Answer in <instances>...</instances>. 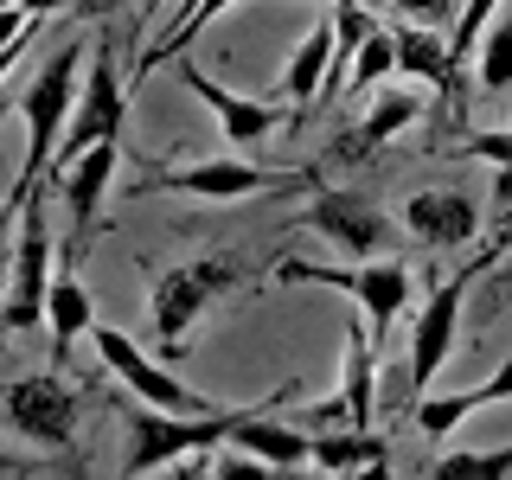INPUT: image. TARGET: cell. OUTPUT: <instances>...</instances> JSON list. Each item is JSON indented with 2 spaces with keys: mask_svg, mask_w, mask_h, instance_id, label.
Masks as SVG:
<instances>
[{
  "mask_svg": "<svg viewBox=\"0 0 512 480\" xmlns=\"http://www.w3.org/2000/svg\"><path fill=\"white\" fill-rule=\"evenodd\" d=\"M141 276H148V333H154V352L160 359H186L192 346V333L205 327V314L218 308V301H231L237 288H244L256 276V263L244 250H205V256H192V263H173V269H154L141 263Z\"/></svg>",
  "mask_w": 512,
  "mask_h": 480,
  "instance_id": "6da1fadb",
  "label": "cell"
},
{
  "mask_svg": "<svg viewBox=\"0 0 512 480\" xmlns=\"http://www.w3.org/2000/svg\"><path fill=\"white\" fill-rule=\"evenodd\" d=\"M301 391V378H282L269 397L256 404H218V410H199V416H180V410H122L128 416V455H122V474H154V468H186V474H212V448H224L237 429L250 423L263 404Z\"/></svg>",
  "mask_w": 512,
  "mask_h": 480,
  "instance_id": "7a4b0ae2",
  "label": "cell"
},
{
  "mask_svg": "<svg viewBox=\"0 0 512 480\" xmlns=\"http://www.w3.org/2000/svg\"><path fill=\"white\" fill-rule=\"evenodd\" d=\"M141 192H180V199H205V205H231L250 192H308L320 180V167H250L237 154H180V160H154L141 154Z\"/></svg>",
  "mask_w": 512,
  "mask_h": 480,
  "instance_id": "3957f363",
  "label": "cell"
},
{
  "mask_svg": "<svg viewBox=\"0 0 512 480\" xmlns=\"http://www.w3.org/2000/svg\"><path fill=\"white\" fill-rule=\"evenodd\" d=\"M84 64H90V45H84V39H71V45H58V52L45 58V71L32 77L20 96H13V109L26 116V173H20V186H13L7 212L26 199L32 186H39L45 160H52V141H64V128H71L77 96H84Z\"/></svg>",
  "mask_w": 512,
  "mask_h": 480,
  "instance_id": "277c9868",
  "label": "cell"
},
{
  "mask_svg": "<svg viewBox=\"0 0 512 480\" xmlns=\"http://www.w3.org/2000/svg\"><path fill=\"white\" fill-rule=\"evenodd\" d=\"M13 224V256H7V308H0V333L45 327V301H52V212H45V186H32L7 212Z\"/></svg>",
  "mask_w": 512,
  "mask_h": 480,
  "instance_id": "5b68a950",
  "label": "cell"
},
{
  "mask_svg": "<svg viewBox=\"0 0 512 480\" xmlns=\"http://www.w3.org/2000/svg\"><path fill=\"white\" fill-rule=\"evenodd\" d=\"M77 416H84V391L58 372H26L7 384L0 397V423H7L13 442H32L45 455H71L77 448Z\"/></svg>",
  "mask_w": 512,
  "mask_h": 480,
  "instance_id": "8992f818",
  "label": "cell"
},
{
  "mask_svg": "<svg viewBox=\"0 0 512 480\" xmlns=\"http://www.w3.org/2000/svg\"><path fill=\"white\" fill-rule=\"evenodd\" d=\"M295 231L327 237V244L340 250V256H352V263H365V256H384V250L404 244V231H397L391 212H384L365 186H320V180L308 192V205H301Z\"/></svg>",
  "mask_w": 512,
  "mask_h": 480,
  "instance_id": "52a82bcc",
  "label": "cell"
},
{
  "mask_svg": "<svg viewBox=\"0 0 512 480\" xmlns=\"http://www.w3.org/2000/svg\"><path fill=\"white\" fill-rule=\"evenodd\" d=\"M276 282H308V288H340L365 308L372 320V340L397 327V314L410 308V263H301V256H282L276 263Z\"/></svg>",
  "mask_w": 512,
  "mask_h": 480,
  "instance_id": "ba28073f",
  "label": "cell"
},
{
  "mask_svg": "<svg viewBox=\"0 0 512 480\" xmlns=\"http://www.w3.org/2000/svg\"><path fill=\"white\" fill-rule=\"evenodd\" d=\"M122 122H128V77L116 64V39H96L90 45V64H84V96H77V116L64 128L58 154H52V180L71 167L77 154H90L96 141H122Z\"/></svg>",
  "mask_w": 512,
  "mask_h": 480,
  "instance_id": "9c48e42d",
  "label": "cell"
},
{
  "mask_svg": "<svg viewBox=\"0 0 512 480\" xmlns=\"http://www.w3.org/2000/svg\"><path fill=\"white\" fill-rule=\"evenodd\" d=\"M480 269H493V256L474 244V256L461 269H448V276L429 288V301L416 308L410 320V404L423 391H436V372H442V359L455 352L461 340V301H468V282L480 276Z\"/></svg>",
  "mask_w": 512,
  "mask_h": 480,
  "instance_id": "30bf717a",
  "label": "cell"
},
{
  "mask_svg": "<svg viewBox=\"0 0 512 480\" xmlns=\"http://www.w3.org/2000/svg\"><path fill=\"white\" fill-rule=\"evenodd\" d=\"M90 340H96V359H103L109 372H116V378L128 384V391L141 397V404H154V410H180V416L218 410L205 391H192V384H180V378H173V372H167V359L141 352V346L128 340L122 327H103V320H96V327H90Z\"/></svg>",
  "mask_w": 512,
  "mask_h": 480,
  "instance_id": "8fae6325",
  "label": "cell"
},
{
  "mask_svg": "<svg viewBox=\"0 0 512 480\" xmlns=\"http://www.w3.org/2000/svg\"><path fill=\"white\" fill-rule=\"evenodd\" d=\"M180 84L218 116V135L231 141V148H256L263 135H282V128H295V109H276V103H263V96H237L231 84H218L205 64H180Z\"/></svg>",
  "mask_w": 512,
  "mask_h": 480,
  "instance_id": "7c38bea8",
  "label": "cell"
},
{
  "mask_svg": "<svg viewBox=\"0 0 512 480\" xmlns=\"http://www.w3.org/2000/svg\"><path fill=\"white\" fill-rule=\"evenodd\" d=\"M423 116V96L416 90H391V84H378L372 90V109H365V122H352L340 128V135L327 141V160L333 167H365L391 135H404V128Z\"/></svg>",
  "mask_w": 512,
  "mask_h": 480,
  "instance_id": "4fadbf2b",
  "label": "cell"
},
{
  "mask_svg": "<svg viewBox=\"0 0 512 480\" xmlns=\"http://www.w3.org/2000/svg\"><path fill=\"white\" fill-rule=\"evenodd\" d=\"M404 231L423 250H468L480 237V212H474L468 192H455V186H423L404 199Z\"/></svg>",
  "mask_w": 512,
  "mask_h": 480,
  "instance_id": "5bb4252c",
  "label": "cell"
},
{
  "mask_svg": "<svg viewBox=\"0 0 512 480\" xmlns=\"http://www.w3.org/2000/svg\"><path fill=\"white\" fill-rule=\"evenodd\" d=\"M116 154H122V141H96L90 154H77L71 167L58 173V192H64V205H71V237H64V256H84V244L96 237V212H103V192L109 180H116Z\"/></svg>",
  "mask_w": 512,
  "mask_h": 480,
  "instance_id": "9a60e30c",
  "label": "cell"
},
{
  "mask_svg": "<svg viewBox=\"0 0 512 480\" xmlns=\"http://www.w3.org/2000/svg\"><path fill=\"white\" fill-rule=\"evenodd\" d=\"M512 397V359L493 372L487 384H468V391H423L410 404V423L423 429V442H448L461 423H468L474 410H487V404H506Z\"/></svg>",
  "mask_w": 512,
  "mask_h": 480,
  "instance_id": "2e32d148",
  "label": "cell"
},
{
  "mask_svg": "<svg viewBox=\"0 0 512 480\" xmlns=\"http://www.w3.org/2000/svg\"><path fill=\"white\" fill-rule=\"evenodd\" d=\"M333 52H340V26H333V20H314L308 39H301L295 58H288L282 96H288V109H295V128H308V109L320 103V90H327V77H333Z\"/></svg>",
  "mask_w": 512,
  "mask_h": 480,
  "instance_id": "e0dca14e",
  "label": "cell"
},
{
  "mask_svg": "<svg viewBox=\"0 0 512 480\" xmlns=\"http://www.w3.org/2000/svg\"><path fill=\"white\" fill-rule=\"evenodd\" d=\"M96 327V308H90V288L77 282V263L64 256V269L52 276V301H45V340H52V365L71 359V346Z\"/></svg>",
  "mask_w": 512,
  "mask_h": 480,
  "instance_id": "ac0fdd59",
  "label": "cell"
},
{
  "mask_svg": "<svg viewBox=\"0 0 512 480\" xmlns=\"http://www.w3.org/2000/svg\"><path fill=\"white\" fill-rule=\"evenodd\" d=\"M282 404H288V397L263 404L231 442H237V448H250L256 461H269L276 474H295V468H308V461H314V436H301V429H282V423H276V410H282Z\"/></svg>",
  "mask_w": 512,
  "mask_h": 480,
  "instance_id": "d6986e66",
  "label": "cell"
},
{
  "mask_svg": "<svg viewBox=\"0 0 512 480\" xmlns=\"http://www.w3.org/2000/svg\"><path fill=\"white\" fill-rule=\"evenodd\" d=\"M314 468H327V474H384L391 468V442L372 436V429H359V423H346V429H333V436H314Z\"/></svg>",
  "mask_w": 512,
  "mask_h": 480,
  "instance_id": "ffe728a7",
  "label": "cell"
},
{
  "mask_svg": "<svg viewBox=\"0 0 512 480\" xmlns=\"http://www.w3.org/2000/svg\"><path fill=\"white\" fill-rule=\"evenodd\" d=\"M372 352L378 340L372 333H359V320L346 327V378H340V410H346V423H359V429H372V384H378V365H372Z\"/></svg>",
  "mask_w": 512,
  "mask_h": 480,
  "instance_id": "44dd1931",
  "label": "cell"
},
{
  "mask_svg": "<svg viewBox=\"0 0 512 480\" xmlns=\"http://www.w3.org/2000/svg\"><path fill=\"white\" fill-rule=\"evenodd\" d=\"M224 7H231V0H186V13H180V20H173V32H167V39H154L148 45V52H141L135 58V77H154V64H167V58H180L186 52V45L192 39H199V26L205 20H218V13Z\"/></svg>",
  "mask_w": 512,
  "mask_h": 480,
  "instance_id": "7402d4cb",
  "label": "cell"
},
{
  "mask_svg": "<svg viewBox=\"0 0 512 480\" xmlns=\"http://www.w3.org/2000/svg\"><path fill=\"white\" fill-rule=\"evenodd\" d=\"M474 64H480V90H493V96L512 90V7L487 26V39H480Z\"/></svg>",
  "mask_w": 512,
  "mask_h": 480,
  "instance_id": "603a6c76",
  "label": "cell"
},
{
  "mask_svg": "<svg viewBox=\"0 0 512 480\" xmlns=\"http://www.w3.org/2000/svg\"><path fill=\"white\" fill-rule=\"evenodd\" d=\"M429 474H442V480H500V474H512V442H500V448H455V455H442Z\"/></svg>",
  "mask_w": 512,
  "mask_h": 480,
  "instance_id": "cb8c5ba5",
  "label": "cell"
},
{
  "mask_svg": "<svg viewBox=\"0 0 512 480\" xmlns=\"http://www.w3.org/2000/svg\"><path fill=\"white\" fill-rule=\"evenodd\" d=\"M391 71H397V26H378L372 39L359 45V58H352L346 84H352V90H378Z\"/></svg>",
  "mask_w": 512,
  "mask_h": 480,
  "instance_id": "d4e9b609",
  "label": "cell"
},
{
  "mask_svg": "<svg viewBox=\"0 0 512 480\" xmlns=\"http://www.w3.org/2000/svg\"><path fill=\"white\" fill-rule=\"evenodd\" d=\"M404 20H423V26H442L448 20V0H391Z\"/></svg>",
  "mask_w": 512,
  "mask_h": 480,
  "instance_id": "484cf974",
  "label": "cell"
},
{
  "mask_svg": "<svg viewBox=\"0 0 512 480\" xmlns=\"http://www.w3.org/2000/svg\"><path fill=\"white\" fill-rule=\"evenodd\" d=\"M506 295H512V256L500 263V276H493V301H487V308L500 314V308H506Z\"/></svg>",
  "mask_w": 512,
  "mask_h": 480,
  "instance_id": "4316f807",
  "label": "cell"
},
{
  "mask_svg": "<svg viewBox=\"0 0 512 480\" xmlns=\"http://www.w3.org/2000/svg\"><path fill=\"white\" fill-rule=\"evenodd\" d=\"M7 7H26L32 20H45V13H64V7H77V0H7Z\"/></svg>",
  "mask_w": 512,
  "mask_h": 480,
  "instance_id": "83f0119b",
  "label": "cell"
},
{
  "mask_svg": "<svg viewBox=\"0 0 512 480\" xmlns=\"http://www.w3.org/2000/svg\"><path fill=\"white\" fill-rule=\"evenodd\" d=\"M84 7V20H103V13H116V7H128V0H77Z\"/></svg>",
  "mask_w": 512,
  "mask_h": 480,
  "instance_id": "f1b7e54d",
  "label": "cell"
}]
</instances>
